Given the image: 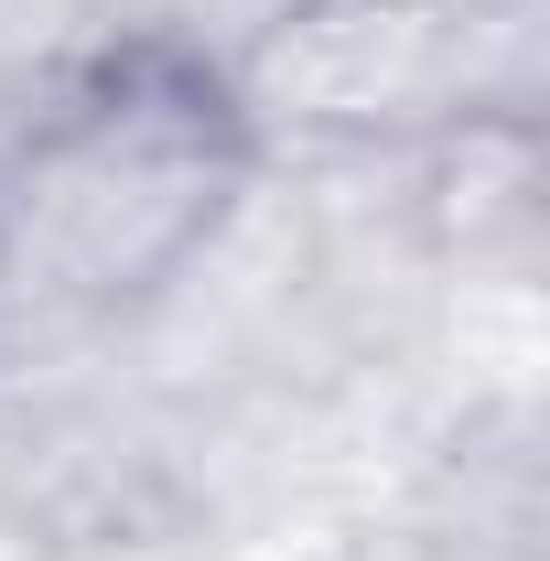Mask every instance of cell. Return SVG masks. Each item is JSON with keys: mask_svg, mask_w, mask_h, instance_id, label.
<instances>
[{"mask_svg": "<svg viewBox=\"0 0 550 561\" xmlns=\"http://www.w3.org/2000/svg\"><path fill=\"white\" fill-rule=\"evenodd\" d=\"M260 173V108L195 33H108L33 87L0 140V291L119 313L216 249Z\"/></svg>", "mask_w": 550, "mask_h": 561, "instance_id": "1", "label": "cell"}]
</instances>
